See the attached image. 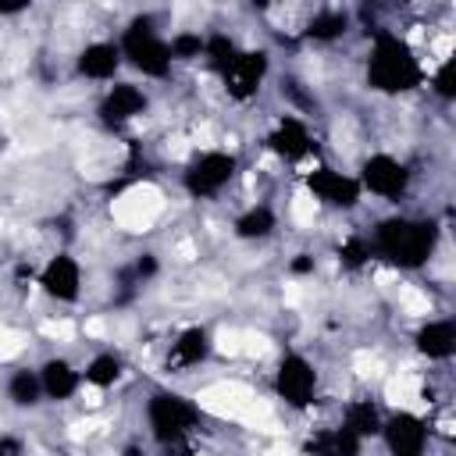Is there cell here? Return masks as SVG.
<instances>
[{
  "instance_id": "8",
  "label": "cell",
  "mask_w": 456,
  "mask_h": 456,
  "mask_svg": "<svg viewBox=\"0 0 456 456\" xmlns=\"http://www.w3.org/2000/svg\"><path fill=\"white\" fill-rule=\"evenodd\" d=\"M221 75H224L228 96L249 100V96L260 89L264 75H267V53H264V50H239V53L232 57V64H228Z\"/></svg>"
},
{
  "instance_id": "4",
  "label": "cell",
  "mask_w": 456,
  "mask_h": 456,
  "mask_svg": "<svg viewBox=\"0 0 456 456\" xmlns=\"http://www.w3.org/2000/svg\"><path fill=\"white\" fill-rule=\"evenodd\" d=\"M196 417H200L196 406L175 392H157L146 403V420H150V431L157 442H178L182 435L192 431Z\"/></svg>"
},
{
  "instance_id": "7",
  "label": "cell",
  "mask_w": 456,
  "mask_h": 456,
  "mask_svg": "<svg viewBox=\"0 0 456 456\" xmlns=\"http://www.w3.org/2000/svg\"><path fill=\"white\" fill-rule=\"evenodd\" d=\"M356 182H360V189H370L374 196L395 200V196L406 192L410 175H406V167H403L395 157H388V153H374V157L363 160V171H360Z\"/></svg>"
},
{
  "instance_id": "12",
  "label": "cell",
  "mask_w": 456,
  "mask_h": 456,
  "mask_svg": "<svg viewBox=\"0 0 456 456\" xmlns=\"http://www.w3.org/2000/svg\"><path fill=\"white\" fill-rule=\"evenodd\" d=\"M142 110H146V93L139 86H132V82L110 86L107 96H103V107H100V114L107 121H128V118L142 114Z\"/></svg>"
},
{
  "instance_id": "13",
  "label": "cell",
  "mask_w": 456,
  "mask_h": 456,
  "mask_svg": "<svg viewBox=\"0 0 456 456\" xmlns=\"http://www.w3.org/2000/svg\"><path fill=\"white\" fill-rule=\"evenodd\" d=\"M121 68V50H118V43H89L82 53H78V71L86 75V78H100V82H107V78H114V71Z\"/></svg>"
},
{
  "instance_id": "27",
  "label": "cell",
  "mask_w": 456,
  "mask_h": 456,
  "mask_svg": "<svg viewBox=\"0 0 456 456\" xmlns=\"http://www.w3.org/2000/svg\"><path fill=\"white\" fill-rule=\"evenodd\" d=\"M435 89L442 96H452V61H445L438 71H435Z\"/></svg>"
},
{
  "instance_id": "2",
  "label": "cell",
  "mask_w": 456,
  "mask_h": 456,
  "mask_svg": "<svg viewBox=\"0 0 456 456\" xmlns=\"http://www.w3.org/2000/svg\"><path fill=\"white\" fill-rule=\"evenodd\" d=\"M374 249L385 253L399 267H420L431 249H435V224L431 221H410V217H392L378 224Z\"/></svg>"
},
{
  "instance_id": "11",
  "label": "cell",
  "mask_w": 456,
  "mask_h": 456,
  "mask_svg": "<svg viewBox=\"0 0 456 456\" xmlns=\"http://www.w3.org/2000/svg\"><path fill=\"white\" fill-rule=\"evenodd\" d=\"M39 285H43V292H46L50 299L71 303V299H78V292H82V271H78V264H75L68 253H57V256L43 267Z\"/></svg>"
},
{
  "instance_id": "1",
  "label": "cell",
  "mask_w": 456,
  "mask_h": 456,
  "mask_svg": "<svg viewBox=\"0 0 456 456\" xmlns=\"http://www.w3.org/2000/svg\"><path fill=\"white\" fill-rule=\"evenodd\" d=\"M420 78H424V71H420V61L413 57V50L399 36L381 32L374 39V50L367 61V82L378 93H406V89L420 86Z\"/></svg>"
},
{
  "instance_id": "9",
  "label": "cell",
  "mask_w": 456,
  "mask_h": 456,
  "mask_svg": "<svg viewBox=\"0 0 456 456\" xmlns=\"http://www.w3.org/2000/svg\"><path fill=\"white\" fill-rule=\"evenodd\" d=\"M381 438L392 456H424L428 449V424L417 413H395L381 420Z\"/></svg>"
},
{
  "instance_id": "19",
  "label": "cell",
  "mask_w": 456,
  "mask_h": 456,
  "mask_svg": "<svg viewBox=\"0 0 456 456\" xmlns=\"http://www.w3.org/2000/svg\"><path fill=\"white\" fill-rule=\"evenodd\" d=\"M360 438L346 428H328V431H317L314 442H310V452L314 456H360Z\"/></svg>"
},
{
  "instance_id": "5",
  "label": "cell",
  "mask_w": 456,
  "mask_h": 456,
  "mask_svg": "<svg viewBox=\"0 0 456 456\" xmlns=\"http://www.w3.org/2000/svg\"><path fill=\"white\" fill-rule=\"evenodd\" d=\"M235 175V157L232 153H221V150H210V153H200L189 171H185V189L192 196H214L221 192Z\"/></svg>"
},
{
  "instance_id": "28",
  "label": "cell",
  "mask_w": 456,
  "mask_h": 456,
  "mask_svg": "<svg viewBox=\"0 0 456 456\" xmlns=\"http://www.w3.org/2000/svg\"><path fill=\"white\" fill-rule=\"evenodd\" d=\"M25 452V442L14 438V435H0V456H21Z\"/></svg>"
},
{
  "instance_id": "25",
  "label": "cell",
  "mask_w": 456,
  "mask_h": 456,
  "mask_svg": "<svg viewBox=\"0 0 456 456\" xmlns=\"http://www.w3.org/2000/svg\"><path fill=\"white\" fill-rule=\"evenodd\" d=\"M171 61H192V57H203V36L200 32H178L171 43Z\"/></svg>"
},
{
  "instance_id": "14",
  "label": "cell",
  "mask_w": 456,
  "mask_h": 456,
  "mask_svg": "<svg viewBox=\"0 0 456 456\" xmlns=\"http://www.w3.org/2000/svg\"><path fill=\"white\" fill-rule=\"evenodd\" d=\"M417 349L431 360H449L456 353V324L449 317L442 321H428L420 331H417Z\"/></svg>"
},
{
  "instance_id": "17",
  "label": "cell",
  "mask_w": 456,
  "mask_h": 456,
  "mask_svg": "<svg viewBox=\"0 0 456 456\" xmlns=\"http://www.w3.org/2000/svg\"><path fill=\"white\" fill-rule=\"evenodd\" d=\"M39 385H43V395L50 399H68L78 392V370L68 363V360H46L43 370H39Z\"/></svg>"
},
{
  "instance_id": "24",
  "label": "cell",
  "mask_w": 456,
  "mask_h": 456,
  "mask_svg": "<svg viewBox=\"0 0 456 456\" xmlns=\"http://www.w3.org/2000/svg\"><path fill=\"white\" fill-rule=\"evenodd\" d=\"M235 53H239V50H235V43H232L228 36H221V32H217V36H210V39H203V57H207L217 71H224V68L232 64V57H235Z\"/></svg>"
},
{
  "instance_id": "26",
  "label": "cell",
  "mask_w": 456,
  "mask_h": 456,
  "mask_svg": "<svg viewBox=\"0 0 456 456\" xmlns=\"http://www.w3.org/2000/svg\"><path fill=\"white\" fill-rule=\"evenodd\" d=\"M367 256H370V242H367V239H349V242L342 246V260H346L349 267H360Z\"/></svg>"
},
{
  "instance_id": "20",
  "label": "cell",
  "mask_w": 456,
  "mask_h": 456,
  "mask_svg": "<svg viewBox=\"0 0 456 456\" xmlns=\"http://www.w3.org/2000/svg\"><path fill=\"white\" fill-rule=\"evenodd\" d=\"M7 395L14 406H36L43 399V385H39V370H14L7 381Z\"/></svg>"
},
{
  "instance_id": "10",
  "label": "cell",
  "mask_w": 456,
  "mask_h": 456,
  "mask_svg": "<svg viewBox=\"0 0 456 456\" xmlns=\"http://www.w3.org/2000/svg\"><path fill=\"white\" fill-rule=\"evenodd\" d=\"M306 185H310V192H314L321 203H328V207H356V200H360V192H363L353 175H342V171H335V167H317V171L306 178Z\"/></svg>"
},
{
  "instance_id": "18",
  "label": "cell",
  "mask_w": 456,
  "mask_h": 456,
  "mask_svg": "<svg viewBox=\"0 0 456 456\" xmlns=\"http://www.w3.org/2000/svg\"><path fill=\"white\" fill-rule=\"evenodd\" d=\"M342 428L353 431L360 442H363V438H374V435H381V413H378V406H374L370 399H356V403L346 406Z\"/></svg>"
},
{
  "instance_id": "23",
  "label": "cell",
  "mask_w": 456,
  "mask_h": 456,
  "mask_svg": "<svg viewBox=\"0 0 456 456\" xmlns=\"http://www.w3.org/2000/svg\"><path fill=\"white\" fill-rule=\"evenodd\" d=\"M306 32L314 39H338L346 32V14L342 11H317L306 25Z\"/></svg>"
},
{
  "instance_id": "21",
  "label": "cell",
  "mask_w": 456,
  "mask_h": 456,
  "mask_svg": "<svg viewBox=\"0 0 456 456\" xmlns=\"http://www.w3.org/2000/svg\"><path fill=\"white\" fill-rule=\"evenodd\" d=\"M271 232H274V210L271 207H249L235 221V235H242V239H267Z\"/></svg>"
},
{
  "instance_id": "6",
  "label": "cell",
  "mask_w": 456,
  "mask_h": 456,
  "mask_svg": "<svg viewBox=\"0 0 456 456\" xmlns=\"http://www.w3.org/2000/svg\"><path fill=\"white\" fill-rule=\"evenodd\" d=\"M274 388H278V395H281L289 406L303 410V406H310V399H314L317 370L310 367V360H303V356H296V353H292V356H285V360L278 363Z\"/></svg>"
},
{
  "instance_id": "15",
  "label": "cell",
  "mask_w": 456,
  "mask_h": 456,
  "mask_svg": "<svg viewBox=\"0 0 456 456\" xmlns=\"http://www.w3.org/2000/svg\"><path fill=\"white\" fill-rule=\"evenodd\" d=\"M271 150L296 160V157H306L310 153V132L299 118H281L278 128L271 132Z\"/></svg>"
},
{
  "instance_id": "22",
  "label": "cell",
  "mask_w": 456,
  "mask_h": 456,
  "mask_svg": "<svg viewBox=\"0 0 456 456\" xmlns=\"http://www.w3.org/2000/svg\"><path fill=\"white\" fill-rule=\"evenodd\" d=\"M121 378V360L114 356V353H100V356H93L89 363H86V381L93 385V388H107V385H114Z\"/></svg>"
},
{
  "instance_id": "3",
  "label": "cell",
  "mask_w": 456,
  "mask_h": 456,
  "mask_svg": "<svg viewBox=\"0 0 456 456\" xmlns=\"http://www.w3.org/2000/svg\"><path fill=\"white\" fill-rule=\"evenodd\" d=\"M118 50H121V57H125L135 71H142V75H150V78H164V75L171 71V50H167V43L150 28V21H135V25L121 36Z\"/></svg>"
},
{
  "instance_id": "16",
  "label": "cell",
  "mask_w": 456,
  "mask_h": 456,
  "mask_svg": "<svg viewBox=\"0 0 456 456\" xmlns=\"http://www.w3.org/2000/svg\"><path fill=\"white\" fill-rule=\"evenodd\" d=\"M210 353V335L203 328H185L167 353V367H196L200 360H207Z\"/></svg>"
}]
</instances>
